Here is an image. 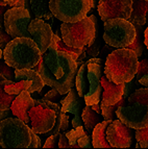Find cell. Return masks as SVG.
Here are the masks:
<instances>
[{
	"mask_svg": "<svg viewBox=\"0 0 148 149\" xmlns=\"http://www.w3.org/2000/svg\"><path fill=\"white\" fill-rule=\"evenodd\" d=\"M82 122L84 124V128L88 132H93L94 127L96 126L98 123L102 122L104 120L103 116L101 114L97 113L91 107V105H84V109L82 112Z\"/></svg>",
	"mask_w": 148,
	"mask_h": 149,
	"instance_id": "obj_21",
	"label": "cell"
},
{
	"mask_svg": "<svg viewBox=\"0 0 148 149\" xmlns=\"http://www.w3.org/2000/svg\"><path fill=\"white\" fill-rule=\"evenodd\" d=\"M138 66V55L133 50L118 48L106 56L104 74L114 84H125L135 78Z\"/></svg>",
	"mask_w": 148,
	"mask_h": 149,
	"instance_id": "obj_3",
	"label": "cell"
},
{
	"mask_svg": "<svg viewBox=\"0 0 148 149\" xmlns=\"http://www.w3.org/2000/svg\"><path fill=\"white\" fill-rule=\"evenodd\" d=\"M52 15L62 22H77L87 17L91 8L90 0H50Z\"/></svg>",
	"mask_w": 148,
	"mask_h": 149,
	"instance_id": "obj_9",
	"label": "cell"
},
{
	"mask_svg": "<svg viewBox=\"0 0 148 149\" xmlns=\"http://www.w3.org/2000/svg\"><path fill=\"white\" fill-rule=\"evenodd\" d=\"M12 36L8 35V32L4 33L2 30H0V47H3V46H6L8 43L12 40Z\"/></svg>",
	"mask_w": 148,
	"mask_h": 149,
	"instance_id": "obj_37",
	"label": "cell"
},
{
	"mask_svg": "<svg viewBox=\"0 0 148 149\" xmlns=\"http://www.w3.org/2000/svg\"><path fill=\"white\" fill-rule=\"evenodd\" d=\"M59 142V134H51L48 139L46 140L45 144L43 145L44 148H57Z\"/></svg>",
	"mask_w": 148,
	"mask_h": 149,
	"instance_id": "obj_33",
	"label": "cell"
},
{
	"mask_svg": "<svg viewBox=\"0 0 148 149\" xmlns=\"http://www.w3.org/2000/svg\"><path fill=\"white\" fill-rule=\"evenodd\" d=\"M106 139L114 148H128L133 141L131 128L119 119H114L105 130Z\"/></svg>",
	"mask_w": 148,
	"mask_h": 149,
	"instance_id": "obj_12",
	"label": "cell"
},
{
	"mask_svg": "<svg viewBox=\"0 0 148 149\" xmlns=\"http://www.w3.org/2000/svg\"><path fill=\"white\" fill-rule=\"evenodd\" d=\"M13 115V112H12V109L10 111V109H0V121L3 119H5V118H8V117H10Z\"/></svg>",
	"mask_w": 148,
	"mask_h": 149,
	"instance_id": "obj_38",
	"label": "cell"
},
{
	"mask_svg": "<svg viewBox=\"0 0 148 149\" xmlns=\"http://www.w3.org/2000/svg\"><path fill=\"white\" fill-rule=\"evenodd\" d=\"M98 13L102 21L124 18L128 20L133 12L131 0H99Z\"/></svg>",
	"mask_w": 148,
	"mask_h": 149,
	"instance_id": "obj_10",
	"label": "cell"
},
{
	"mask_svg": "<svg viewBox=\"0 0 148 149\" xmlns=\"http://www.w3.org/2000/svg\"><path fill=\"white\" fill-rule=\"evenodd\" d=\"M27 90L28 92L31 93L35 92V88H34V82L29 79H21L16 82H10L5 87V91L12 95H19L22 91Z\"/></svg>",
	"mask_w": 148,
	"mask_h": 149,
	"instance_id": "obj_22",
	"label": "cell"
},
{
	"mask_svg": "<svg viewBox=\"0 0 148 149\" xmlns=\"http://www.w3.org/2000/svg\"><path fill=\"white\" fill-rule=\"evenodd\" d=\"M103 40L106 44L118 49L126 48L136 39L135 24L124 18H114L103 21Z\"/></svg>",
	"mask_w": 148,
	"mask_h": 149,
	"instance_id": "obj_8",
	"label": "cell"
},
{
	"mask_svg": "<svg viewBox=\"0 0 148 149\" xmlns=\"http://www.w3.org/2000/svg\"><path fill=\"white\" fill-rule=\"evenodd\" d=\"M68 127H69V116L67 115V113L61 111V112L57 113L54 126L49 132L52 134H59V132H66Z\"/></svg>",
	"mask_w": 148,
	"mask_h": 149,
	"instance_id": "obj_24",
	"label": "cell"
},
{
	"mask_svg": "<svg viewBox=\"0 0 148 149\" xmlns=\"http://www.w3.org/2000/svg\"><path fill=\"white\" fill-rule=\"evenodd\" d=\"M127 103V105H121L117 109V118L133 129L148 126V88L131 93Z\"/></svg>",
	"mask_w": 148,
	"mask_h": 149,
	"instance_id": "obj_5",
	"label": "cell"
},
{
	"mask_svg": "<svg viewBox=\"0 0 148 149\" xmlns=\"http://www.w3.org/2000/svg\"><path fill=\"white\" fill-rule=\"evenodd\" d=\"M113 120H103L94 127L92 132V145L94 148H111L112 147L105 136L106 127Z\"/></svg>",
	"mask_w": 148,
	"mask_h": 149,
	"instance_id": "obj_17",
	"label": "cell"
},
{
	"mask_svg": "<svg viewBox=\"0 0 148 149\" xmlns=\"http://www.w3.org/2000/svg\"><path fill=\"white\" fill-rule=\"evenodd\" d=\"M28 31L31 35L32 40L37 43L41 52L44 53L46 49L49 47L50 42L52 40L53 31L48 23L43 19L35 18L30 21L28 25Z\"/></svg>",
	"mask_w": 148,
	"mask_h": 149,
	"instance_id": "obj_13",
	"label": "cell"
},
{
	"mask_svg": "<svg viewBox=\"0 0 148 149\" xmlns=\"http://www.w3.org/2000/svg\"><path fill=\"white\" fill-rule=\"evenodd\" d=\"M91 107L94 109V111H96L97 113H99V114H101V103L100 102H97V103H95V104L91 105Z\"/></svg>",
	"mask_w": 148,
	"mask_h": 149,
	"instance_id": "obj_39",
	"label": "cell"
},
{
	"mask_svg": "<svg viewBox=\"0 0 148 149\" xmlns=\"http://www.w3.org/2000/svg\"><path fill=\"white\" fill-rule=\"evenodd\" d=\"M126 98H124V97H122V99L120 100V101L116 102L115 104H112V105H108V104H103V103H101V115L103 116L104 120H114L116 119L117 115H116V111L117 109H118L119 107H121V105H127L126 104Z\"/></svg>",
	"mask_w": 148,
	"mask_h": 149,
	"instance_id": "obj_25",
	"label": "cell"
},
{
	"mask_svg": "<svg viewBox=\"0 0 148 149\" xmlns=\"http://www.w3.org/2000/svg\"><path fill=\"white\" fill-rule=\"evenodd\" d=\"M101 87L103 89V93L101 94V103L112 105L122 99L124 93V84H114L110 81L108 77L104 75L101 76Z\"/></svg>",
	"mask_w": 148,
	"mask_h": 149,
	"instance_id": "obj_16",
	"label": "cell"
},
{
	"mask_svg": "<svg viewBox=\"0 0 148 149\" xmlns=\"http://www.w3.org/2000/svg\"><path fill=\"white\" fill-rule=\"evenodd\" d=\"M0 74H2L6 79L13 80L15 78V70H13L5 61H0Z\"/></svg>",
	"mask_w": 148,
	"mask_h": 149,
	"instance_id": "obj_31",
	"label": "cell"
},
{
	"mask_svg": "<svg viewBox=\"0 0 148 149\" xmlns=\"http://www.w3.org/2000/svg\"><path fill=\"white\" fill-rule=\"evenodd\" d=\"M5 79H6V78H5L2 74H0V81H3V80H5Z\"/></svg>",
	"mask_w": 148,
	"mask_h": 149,
	"instance_id": "obj_43",
	"label": "cell"
},
{
	"mask_svg": "<svg viewBox=\"0 0 148 149\" xmlns=\"http://www.w3.org/2000/svg\"><path fill=\"white\" fill-rule=\"evenodd\" d=\"M10 82H13V80L5 79L3 81H0V109H10L13 101L17 97L16 95H12L5 91V87Z\"/></svg>",
	"mask_w": 148,
	"mask_h": 149,
	"instance_id": "obj_23",
	"label": "cell"
},
{
	"mask_svg": "<svg viewBox=\"0 0 148 149\" xmlns=\"http://www.w3.org/2000/svg\"><path fill=\"white\" fill-rule=\"evenodd\" d=\"M65 134H66V137L69 140L70 148H79L78 140L80 139L82 136H84L86 132H84V128H82V126H77V127H75V128L73 127L72 130H70V132H65Z\"/></svg>",
	"mask_w": 148,
	"mask_h": 149,
	"instance_id": "obj_28",
	"label": "cell"
},
{
	"mask_svg": "<svg viewBox=\"0 0 148 149\" xmlns=\"http://www.w3.org/2000/svg\"><path fill=\"white\" fill-rule=\"evenodd\" d=\"M31 128L18 117H8L0 121V146L2 148H28Z\"/></svg>",
	"mask_w": 148,
	"mask_h": 149,
	"instance_id": "obj_6",
	"label": "cell"
},
{
	"mask_svg": "<svg viewBox=\"0 0 148 149\" xmlns=\"http://www.w3.org/2000/svg\"><path fill=\"white\" fill-rule=\"evenodd\" d=\"M101 58L93 57L84 62L78 68L75 79V88L80 97H84L87 105L100 102L102 94Z\"/></svg>",
	"mask_w": 148,
	"mask_h": 149,
	"instance_id": "obj_2",
	"label": "cell"
},
{
	"mask_svg": "<svg viewBox=\"0 0 148 149\" xmlns=\"http://www.w3.org/2000/svg\"><path fill=\"white\" fill-rule=\"evenodd\" d=\"M133 12L128 20L133 24L144 25L146 23V14L148 13V0H131Z\"/></svg>",
	"mask_w": 148,
	"mask_h": 149,
	"instance_id": "obj_19",
	"label": "cell"
},
{
	"mask_svg": "<svg viewBox=\"0 0 148 149\" xmlns=\"http://www.w3.org/2000/svg\"><path fill=\"white\" fill-rule=\"evenodd\" d=\"M57 36H52L49 47L42 53L39 64L34 67L40 73L45 86L54 88L61 94L67 95L70 89L75 87L78 66L69 53L57 50Z\"/></svg>",
	"mask_w": 148,
	"mask_h": 149,
	"instance_id": "obj_1",
	"label": "cell"
},
{
	"mask_svg": "<svg viewBox=\"0 0 148 149\" xmlns=\"http://www.w3.org/2000/svg\"><path fill=\"white\" fill-rule=\"evenodd\" d=\"M62 103V112L64 113H71L74 115V118L72 120L73 127L82 126V111L84 109V97H80L76 91V88L70 89V91L67 93V96L61 101Z\"/></svg>",
	"mask_w": 148,
	"mask_h": 149,
	"instance_id": "obj_14",
	"label": "cell"
},
{
	"mask_svg": "<svg viewBox=\"0 0 148 149\" xmlns=\"http://www.w3.org/2000/svg\"><path fill=\"white\" fill-rule=\"evenodd\" d=\"M16 81L21 79H29L34 82L35 92H39L44 88L45 84L40 73L35 69H16L15 70Z\"/></svg>",
	"mask_w": 148,
	"mask_h": 149,
	"instance_id": "obj_18",
	"label": "cell"
},
{
	"mask_svg": "<svg viewBox=\"0 0 148 149\" xmlns=\"http://www.w3.org/2000/svg\"><path fill=\"white\" fill-rule=\"evenodd\" d=\"M135 27H136V39L131 43L129 46H127L126 48H129V49L133 50L135 52L137 53L138 57H140L141 55L143 54L144 51V41H143V36H142V27L141 25L135 24Z\"/></svg>",
	"mask_w": 148,
	"mask_h": 149,
	"instance_id": "obj_26",
	"label": "cell"
},
{
	"mask_svg": "<svg viewBox=\"0 0 148 149\" xmlns=\"http://www.w3.org/2000/svg\"><path fill=\"white\" fill-rule=\"evenodd\" d=\"M41 147H43L42 141H41V139L38 137L36 132H31V140H30V144H29V147H28V148H41Z\"/></svg>",
	"mask_w": 148,
	"mask_h": 149,
	"instance_id": "obj_34",
	"label": "cell"
},
{
	"mask_svg": "<svg viewBox=\"0 0 148 149\" xmlns=\"http://www.w3.org/2000/svg\"><path fill=\"white\" fill-rule=\"evenodd\" d=\"M8 2H5L3 0H0V6H8Z\"/></svg>",
	"mask_w": 148,
	"mask_h": 149,
	"instance_id": "obj_42",
	"label": "cell"
},
{
	"mask_svg": "<svg viewBox=\"0 0 148 149\" xmlns=\"http://www.w3.org/2000/svg\"><path fill=\"white\" fill-rule=\"evenodd\" d=\"M63 96H64V95L61 94L57 89L52 88V90H50L49 92L44 95V99L50 100V101L55 102V103H61V101L64 99Z\"/></svg>",
	"mask_w": 148,
	"mask_h": 149,
	"instance_id": "obj_32",
	"label": "cell"
},
{
	"mask_svg": "<svg viewBox=\"0 0 148 149\" xmlns=\"http://www.w3.org/2000/svg\"><path fill=\"white\" fill-rule=\"evenodd\" d=\"M144 44H145L146 48L148 49V27L144 31Z\"/></svg>",
	"mask_w": 148,
	"mask_h": 149,
	"instance_id": "obj_40",
	"label": "cell"
},
{
	"mask_svg": "<svg viewBox=\"0 0 148 149\" xmlns=\"http://www.w3.org/2000/svg\"><path fill=\"white\" fill-rule=\"evenodd\" d=\"M57 50H62V51H65V52L69 53L72 57L75 58V61H76V58L78 57L79 54H82V53L84 52V49H80V48H74V47L69 46V45H67L66 43L59 37V36H57Z\"/></svg>",
	"mask_w": 148,
	"mask_h": 149,
	"instance_id": "obj_29",
	"label": "cell"
},
{
	"mask_svg": "<svg viewBox=\"0 0 148 149\" xmlns=\"http://www.w3.org/2000/svg\"><path fill=\"white\" fill-rule=\"evenodd\" d=\"M2 55H3V51H2V49L0 48V60H1V57H2Z\"/></svg>",
	"mask_w": 148,
	"mask_h": 149,
	"instance_id": "obj_44",
	"label": "cell"
},
{
	"mask_svg": "<svg viewBox=\"0 0 148 149\" xmlns=\"http://www.w3.org/2000/svg\"><path fill=\"white\" fill-rule=\"evenodd\" d=\"M50 0H30V8L36 18H40L45 21H53V17L49 8Z\"/></svg>",
	"mask_w": 148,
	"mask_h": 149,
	"instance_id": "obj_20",
	"label": "cell"
},
{
	"mask_svg": "<svg viewBox=\"0 0 148 149\" xmlns=\"http://www.w3.org/2000/svg\"><path fill=\"white\" fill-rule=\"evenodd\" d=\"M35 105V99L32 98L27 90H25V91H22L19 95H17V97L14 99L12 105H10V109H12L13 115L15 117H18L19 119L24 121L26 124H29L30 118L28 112Z\"/></svg>",
	"mask_w": 148,
	"mask_h": 149,
	"instance_id": "obj_15",
	"label": "cell"
},
{
	"mask_svg": "<svg viewBox=\"0 0 148 149\" xmlns=\"http://www.w3.org/2000/svg\"><path fill=\"white\" fill-rule=\"evenodd\" d=\"M99 2V0H93V3H94V5L96 4V3H98Z\"/></svg>",
	"mask_w": 148,
	"mask_h": 149,
	"instance_id": "obj_45",
	"label": "cell"
},
{
	"mask_svg": "<svg viewBox=\"0 0 148 149\" xmlns=\"http://www.w3.org/2000/svg\"><path fill=\"white\" fill-rule=\"evenodd\" d=\"M28 115L31 123V130L37 134H47L54 126L57 114L53 109L42 105H35L29 109Z\"/></svg>",
	"mask_w": 148,
	"mask_h": 149,
	"instance_id": "obj_11",
	"label": "cell"
},
{
	"mask_svg": "<svg viewBox=\"0 0 148 149\" xmlns=\"http://www.w3.org/2000/svg\"><path fill=\"white\" fill-rule=\"evenodd\" d=\"M136 76L140 85L148 88V58L139 62L138 71L136 73Z\"/></svg>",
	"mask_w": 148,
	"mask_h": 149,
	"instance_id": "obj_27",
	"label": "cell"
},
{
	"mask_svg": "<svg viewBox=\"0 0 148 149\" xmlns=\"http://www.w3.org/2000/svg\"><path fill=\"white\" fill-rule=\"evenodd\" d=\"M59 148H70L69 140L66 137L65 132H59Z\"/></svg>",
	"mask_w": 148,
	"mask_h": 149,
	"instance_id": "obj_36",
	"label": "cell"
},
{
	"mask_svg": "<svg viewBox=\"0 0 148 149\" xmlns=\"http://www.w3.org/2000/svg\"><path fill=\"white\" fill-rule=\"evenodd\" d=\"M3 1H5V2H8V4L10 5V6H14L15 5V3L17 2V1H19V0H3Z\"/></svg>",
	"mask_w": 148,
	"mask_h": 149,
	"instance_id": "obj_41",
	"label": "cell"
},
{
	"mask_svg": "<svg viewBox=\"0 0 148 149\" xmlns=\"http://www.w3.org/2000/svg\"><path fill=\"white\" fill-rule=\"evenodd\" d=\"M63 41L74 48L84 49L93 43L96 35V23L93 16L77 22H63L61 25Z\"/></svg>",
	"mask_w": 148,
	"mask_h": 149,
	"instance_id": "obj_7",
	"label": "cell"
},
{
	"mask_svg": "<svg viewBox=\"0 0 148 149\" xmlns=\"http://www.w3.org/2000/svg\"><path fill=\"white\" fill-rule=\"evenodd\" d=\"M41 56L39 46L30 38H14L3 50L4 61L14 69H32L39 64Z\"/></svg>",
	"mask_w": 148,
	"mask_h": 149,
	"instance_id": "obj_4",
	"label": "cell"
},
{
	"mask_svg": "<svg viewBox=\"0 0 148 149\" xmlns=\"http://www.w3.org/2000/svg\"><path fill=\"white\" fill-rule=\"evenodd\" d=\"M78 146L79 148H91L93 145L91 144V140H90V136L84 134L80 139L78 140Z\"/></svg>",
	"mask_w": 148,
	"mask_h": 149,
	"instance_id": "obj_35",
	"label": "cell"
},
{
	"mask_svg": "<svg viewBox=\"0 0 148 149\" xmlns=\"http://www.w3.org/2000/svg\"><path fill=\"white\" fill-rule=\"evenodd\" d=\"M136 139L142 148H148V126L136 129Z\"/></svg>",
	"mask_w": 148,
	"mask_h": 149,
	"instance_id": "obj_30",
	"label": "cell"
}]
</instances>
